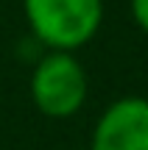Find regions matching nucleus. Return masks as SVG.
<instances>
[{
    "instance_id": "20e7f679",
    "label": "nucleus",
    "mask_w": 148,
    "mask_h": 150,
    "mask_svg": "<svg viewBox=\"0 0 148 150\" xmlns=\"http://www.w3.org/2000/svg\"><path fill=\"white\" fill-rule=\"evenodd\" d=\"M129 6H132V17L137 22V28L148 33V0H129Z\"/></svg>"
},
{
    "instance_id": "f257e3e1",
    "label": "nucleus",
    "mask_w": 148,
    "mask_h": 150,
    "mask_svg": "<svg viewBox=\"0 0 148 150\" xmlns=\"http://www.w3.org/2000/svg\"><path fill=\"white\" fill-rule=\"evenodd\" d=\"M22 14L45 50L76 53L98 36L104 0H22Z\"/></svg>"
},
{
    "instance_id": "f03ea898",
    "label": "nucleus",
    "mask_w": 148,
    "mask_h": 150,
    "mask_svg": "<svg viewBox=\"0 0 148 150\" xmlns=\"http://www.w3.org/2000/svg\"><path fill=\"white\" fill-rule=\"evenodd\" d=\"M31 100L48 120H70L84 108L89 95V78L76 53L45 50L31 70Z\"/></svg>"
},
{
    "instance_id": "7ed1b4c3",
    "label": "nucleus",
    "mask_w": 148,
    "mask_h": 150,
    "mask_svg": "<svg viewBox=\"0 0 148 150\" xmlns=\"http://www.w3.org/2000/svg\"><path fill=\"white\" fill-rule=\"evenodd\" d=\"M89 150H148V97L112 100L95 120Z\"/></svg>"
}]
</instances>
